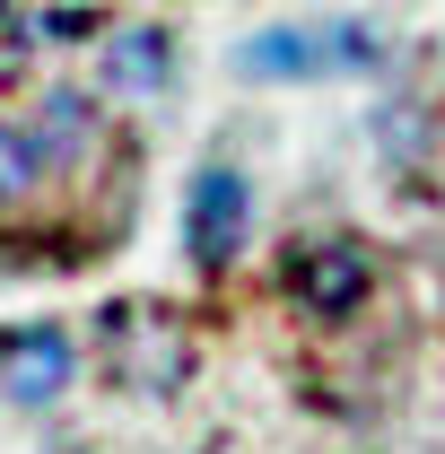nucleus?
Masks as SVG:
<instances>
[{"instance_id": "nucleus-1", "label": "nucleus", "mask_w": 445, "mask_h": 454, "mask_svg": "<svg viewBox=\"0 0 445 454\" xmlns=\"http://www.w3.org/2000/svg\"><path fill=\"white\" fill-rule=\"evenodd\" d=\"M385 27L376 18H288V27H262L236 44V79L245 88H306V79H358V70H385Z\"/></svg>"}, {"instance_id": "nucleus-2", "label": "nucleus", "mask_w": 445, "mask_h": 454, "mask_svg": "<svg viewBox=\"0 0 445 454\" xmlns=\"http://www.w3.org/2000/svg\"><path fill=\"white\" fill-rule=\"evenodd\" d=\"M245 236H254V175L210 158V167L183 184V254L201 271H227L245 254Z\"/></svg>"}, {"instance_id": "nucleus-3", "label": "nucleus", "mask_w": 445, "mask_h": 454, "mask_svg": "<svg viewBox=\"0 0 445 454\" xmlns=\"http://www.w3.org/2000/svg\"><path fill=\"white\" fill-rule=\"evenodd\" d=\"M70 385H79V340L61 333V324L0 333V394L18 402V411H53Z\"/></svg>"}, {"instance_id": "nucleus-4", "label": "nucleus", "mask_w": 445, "mask_h": 454, "mask_svg": "<svg viewBox=\"0 0 445 454\" xmlns=\"http://www.w3.org/2000/svg\"><path fill=\"white\" fill-rule=\"evenodd\" d=\"M288 288H297L306 315H358L367 288H376V254L358 236H315V245L288 254Z\"/></svg>"}, {"instance_id": "nucleus-5", "label": "nucleus", "mask_w": 445, "mask_h": 454, "mask_svg": "<svg viewBox=\"0 0 445 454\" xmlns=\"http://www.w3.org/2000/svg\"><path fill=\"white\" fill-rule=\"evenodd\" d=\"M175 79V35L167 27H113L97 44V88L105 97H167Z\"/></svg>"}, {"instance_id": "nucleus-6", "label": "nucleus", "mask_w": 445, "mask_h": 454, "mask_svg": "<svg viewBox=\"0 0 445 454\" xmlns=\"http://www.w3.org/2000/svg\"><path fill=\"white\" fill-rule=\"evenodd\" d=\"M113 376L131 385V394H167L175 376H183V340L167 333V315H131L122 340H113Z\"/></svg>"}, {"instance_id": "nucleus-7", "label": "nucleus", "mask_w": 445, "mask_h": 454, "mask_svg": "<svg viewBox=\"0 0 445 454\" xmlns=\"http://www.w3.org/2000/svg\"><path fill=\"white\" fill-rule=\"evenodd\" d=\"M44 149H53V167H88L97 158V140H105V114H97V97H79V88H61V97H44Z\"/></svg>"}, {"instance_id": "nucleus-8", "label": "nucleus", "mask_w": 445, "mask_h": 454, "mask_svg": "<svg viewBox=\"0 0 445 454\" xmlns=\"http://www.w3.org/2000/svg\"><path fill=\"white\" fill-rule=\"evenodd\" d=\"M44 175H53L44 131H27V122H0V210L35 201V192H44Z\"/></svg>"}, {"instance_id": "nucleus-9", "label": "nucleus", "mask_w": 445, "mask_h": 454, "mask_svg": "<svg viewBox=\"0 0 445 454\" xmlns=\"http://www.w3.org/2000/svg\"><path fill=\"white\" fill-rule=\"evenodd\" d=\"M419 131H428V106H419V97H393V106L376 114V140H385V158H410V149H419Z\"/></svg>"}]
</instances>
